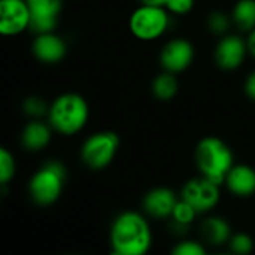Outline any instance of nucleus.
Here are the masks:
<instances>
[{"label":"nucleus","mask_w":255,"mask_h":255,"mask_svg":"<svg viewBox=\"0 0 255 255\" xmlns=\"http://www.w3.org/2000/svg\"><path fill=\"white\" fill-rule=\"evenodd\" d=\"M148 221L137 212H123L111 227V247L117 255H143L151 248Z\"/></svg>","instance_id":"nucleus-1"},{"label":"nucleus","mask_w":255,"mask_h":255,"mask_svg":"<svg viewBox=\"0 0 255 255\" xmlns=\"http://www.w3.org/2000/svg\"><path fill=\"white\" fill-rule=\"evenodd\" d=\"M90 109L87 100L76 93L58 96L48 109L49 126L66 136L81 131L88 121Z\"/></svg>","instance_id":"nucleus-2"},{"label":"nucleus","mask_w":255,"mask_h":255,"mask_svg":"<svg viewBox=\"0 0 255 255\" xmlns=\"http://www.w3.org/2000/svg\"><path fill=\"white\" fill-rule=\"evenodd\" d=\"M196 164L202 176L217 182H226V178L233 164V152L230 146L214 136L202 139L196 146Z\"/></svg>","instance_id":"nucleus-3"},{"label":"nucleus","mask_w":255,"mask_h":255,"mask_svg":"<svg viewBox=\"0 0 255 255\" xmlns=\"http://www.w3.org/2000/svg\"><path fill=\"white\" fill-rule=\"evenodd\" d=\"M66 170L61 163L49 161L40 170H37L30 182L28 193L34 203L40 206H49L58 200L64 185Z\"/></svg>","instance_id":"nucleus-4"},{"label":"nucleus","mask_w":255,"mask_h":255,"mask_svg":"<svg viewBox=\"0 0 255 255\" xmlns=\"http://www.w3.org/2000/svg\"><path fill=\"white\" fill-rule=\"evenodd\" d=\"M128 27L134 37L140 40H154L169 27V13L164 6L142 4L131 13Z\"/></svg>","instance_id":"nucleus-5"},{"label":"nucleus","mask_w":255,"mask_h":255,"mask_svg":"<svg viewBox=\"0 0 255 255\" xmlns=\"http://www.w3.org/2000/svg\"><path fill=\"white\" fill-rule=\"evenodd\" d=\"M120 146V137L112 131L91 134L81 148V160L93 170H102L112 163Z\"/></svg>","instance_id":"nucleus-6"},{"label":"nucleus","mask_w":255,"mask_h":255,"mask_svg":"<svg viewBox=\"0 0 255 255\" xmlns=\"http://www.w3.org/2000/svg\"><path fill=\"white\" fill-rule=\"evenodd\" d=\"M199 214L209 212L220 202V185L205 176L188 181L182 188V196Z\"/></svg>","instance_id":"nucleus-7"},{"label":"nucleus","mask_w":255,"mask_h":255,"mask_svg":"<svg viewBox=\"0 0 255 255\" xmlns=\"http://www.w3.org/2000/svg\"><path fill=\"white\" fill-rule=\"evenodd\" d=\"M30 28V6L25 0H0V33L16 36Z\"/></svg>","instance_id":"nucleus-8"},{"label":"nucleus","mask_w":255,"mask_h":255,"mask_svg":"<svg viewBox=\"0 0 255 255\" xmlns=\"http://www.w3.org/2000/svg\"><path fill=\"white\" fill-rule=\"evenodd\" d=\"M194 60V46L187 39H173L167 42L160 54V63L164 70L172 73L184 72Z\"/></svg>","instance_id":"nucleus-9"},{"label":"nucleus","mask_w":255,"mask_h":255,"mask_svg":"<svg viewBox=\"0 0 255 255\" xmlns=\"http://www.w3.org/2000/svg\"><path fill=\"white\" fill-rule=\"evenodd\" d=\"M30 28L40 34L54 31L61 10V0H30Z\"/></svg>","instance_id":"nucleus-10"},{"label":"nucleus","mask_w":255,"mask_h":255,"mask_svg":"<svg viewBox=\"0 0 255 255\" xmlns=\"http://www.w3.org/2000/svg\"><path fill=\"white\" fill-rule=\"evenodd\" d=\"M247 51V42H244L239 36L230 34L218 42L215 48V61L223 70H235L244 63Z\"/></svg>","instance_id":"nucleus-11"},{"label":"nucleus","mask_w":255,"mask_h":255,"mask_svg":"<svg viewBox=\"0 0 255 255\" xmlns=\"http://www.w3.org/2000/svg\"><path fill=\"white\" fill-rule=\"evenodd\" d=\"M31 51L39 61L46 64H54L64 58L67 52V46L60 36L54 34L52 31H48V33L37 34V37L31 45Z\"/></svg>","instance_id":"nucleus-12"},{"label":"nucleus","mask_w":255,"mask_h":255,"mask_svg":"<svg viewBox=\"0 0 255 255\" xmlns=\"http://www.w3.org/2000/svg\"><path fill=\"white\" fill-rule=\"evenodd\" d=\"M178 203L176 194L170 188L158 187L146 193L143 197V209L149 217L154 218H167L172 217L173 209Z\"/></svg>","instance_id":"nucleus-13"},{"label":"nucleus","mask_w":255,"mask_h":255,"mask_svg":"<svg viewBox=\"0 0 255 255\" xmlns=\"http://www.w3.org/2000/svg\"><path fill=\"white\" fill-rule=\"evenodd\" d=\"M227 188L238 197H250L255 193V170L251 166H233L226 178Z\"/></svg>","instance_id":"nucleus-14"},{"label":"nucleus","mask_w":255,"mask_h":255,"mask_svg":"<svg viewBox=\"0 0 255 255\" xmlns=\"http://www.w3.org/2000/svg\"><path fill=\"white\" fill-rule=\"evenodd\" d=\"M51 140L49 126L40 121L28 123L21 133V143L27 151H42Z\"/></svg>","instance_id":"nucleus-15"},{"label":"nucleus","mask_w":255,"mask_h":255,"mask_svg":"<svg viewBox=\"0 0 255 255\" xmlns=\"http://www.w3.org/2000/svg\"><path fill=\"white\" fill-rule=\"evenodd\" d=\"M202 238L209 244V245H214V247H220V245H224L226 242L230 241L232 238V229H230V224L221 218V217H211V218H206L203 223H202Z\"/></svg>","instance_id":"nucleus-16"},{"label":"nucleus","mask_w":255,"mask_h":255,"mask_svg":"<svg viewBox=\"0 0 255 255\" xmlns=\"http://www.w3.org/2000/svg\"><path fill=\"white\" fill-rule=\"evenodd\" d=\"M152 94L161 100V102H167L172 100L179 88V82L175 76V73L164 70L163 73H160L154 81H152Z\"/></svg>","instance_id":"nucleus-17"},{"label":"nucleus","mask_w":255,"mask_h":255,"mask_svg":"<svg viewBox=\"0 0 255 255\" xmlns=\"http://www.w3.org/2000/svg\"><path fill=\"white\" fill-rule=\"evenodd\" d=\"M232 18L235 24L244 30L251 31L255 28V0H239L235 7Z\"/></svg>","instance_id":"nucleus-18"},{"label":"nucleus","mask_w":255,"mask_h":255,"mask_svg":"<svg viewBox=\"0 0 255 255\" xmlns=\"http://www.w3.org/2000/svg\"><path fill=\"white\" fill-rule=\"evenodd\" d=\"M197 214L199 212L188 202H185L184 199H181V200H178V203H176V206L173 209L172 218H173V223L176 226H179V227H188L194 221V218H196Z\"/></svg>","instance_id":"nucleus-19"},{"label":"nucleus","mask_w":255,"mask_h":255,"mask_svg":"<svg viewBox=\"0 0 255 255\" xmlns=\"http://www.w3.org/2000/svg\"><path fill=\"white\" fill-rule=\"evenodd\" d=\"M15 175V158L6 149H0V184L6 185Z\"/></svg>","instance_id":"nucleus-20"},{"label":"nucleus","mask_w":255,"mask_h":255,"mask_svg":"<svg viewBox=\"0 0 255 255\" xmlns=\"http://www.w3.org/2000/svg\"><path fill=\"white\" fill-rule=\"evenodd\" d=\"M230 250L238 255L250 254L254 250V241L245 233H238L230 238Z\"/></svg>","instance_id":"nucleus-21"},{"label":"nucleus","mask_w":255,"mask_h":255,"mask_svg":"<svg viewBox=\"0 0 255 255\" xmlns=\"http://www.w3.org/2000/svg\"><path fill=\"white\" fill-rule=\"evenodd\" d=\"M22 108H24V112L27 115L34 117V118L42 117L49 109L46 106V103L40 97H28V99H25L24 103H22Z\"/></svg>","instance_id":"nucleus-22"},{"label":"nucleus","mask_w":255,"mask_h":255,"mask_svg":"<svg viewBox=\"0 0 255 255\" xmlns=\"http://www.w3.org/2000/svg\"><path fill=\"white\" fill-rule=\"evenodd\" d=\"M208 25L211 28L212 33H224L229 25H230V21H229V16L223 12H214L209 15V19H208Z\"/></svg>","instance_id":"nucleus-23"},{"label":"nucleus","mask_w":255,"mask_h":255,"mask_svg":"<svg viewBox=\"0 0 255 255\" xmlns=\"http://www.w3.org/2000/svg\"><path fill=\"white\" fill-rule=\"evenodd\" d=\"M173 255H205V248L194 241H185L173 248Z\"/></svg>","instance_id":"nucleus-24"},{"label":"nucleus","mask_w":255,"mask_h":255,"mask_svg":"<svg viewBox=\"0 0 255 255\" xmlns=\"http://www.w3.org/2000/svg\"><path fill=\"white\" fill-rule=\"evenodd\" d=\"M194 6V0H166L164 7L176 15H185L188 13Z\"/></svg>","instance_id":"nucleus-25"},{"label":"nucleus","mask_w":255,"mask_h":255,"mask_svg":"<svg viewBox=\"0 0 255 255\" xmlns=\"http://www.w3.org/2000/svg\"><path fill=\"white\" fill-rule=\"evenodd\" d=\"M245 93L247 96L254 100L255 102V70L247 78V82H245Z\"/></svg>","instance_id":"nucleus-26"},{"label":"nucleus","mask_w":255,"mask_h":255,"mask_svg":"<svg viewBox=\"0 0 255 255\" xmlns=\"http://www.w3.org/2000/svg\"><path fill=\"white\" fill-rule=\"evenodd\" d=\"M247 45H248V51L255 57V28L250 31V36L247 39Z\"/></svg>","instance_id":"nucleus-27"},{"label":"nucleus","mask_w":255,"mask_h":255,"mask_svg":"<svg viewBox=\"0 0 255 255\" xmlns=\"http://www.w3.org/2000/svg\"><path fill=\"white\" fill-rule=\"evenodd\" d=\"M142 4H152V6H164L166 0H139Z\"/></svg>","instance_id":"nucleus-28"}]
</instances>
